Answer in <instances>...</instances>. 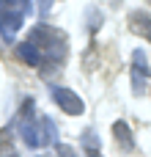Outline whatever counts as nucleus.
<instances>
[{
    "label": "nucleus",
    "instance_id": "1",
    "mask_svg": "<svg viewBox=\"0 0 151 157\" xmlns=\"http://www.w3.org/2000/svg\"><path fill=\"white\" fill-rule=\"evenodd\" d=\"M30 44H36L41 55H47L50 61H61L66 55V36L50 25H36L30 30Z\"/></svg>",
    "mask_w": 151,
    "mask_h": 157
},
{
    "label": "nucleus",
    "instance_id": "2",
    "mask_svg": "<svg viewBox=\"0 0 151 157\" xmlns=\"http://www.w3.org/2000/svg\"><path fill=\"white\" fill-rule=\"evenodd\" d=\"M39 124H41V119H36V113H33V102L28 99V102L22 105L19 135H22V141H25L30 149H41V146H47V141H44V132L39 130Z\"/></svg>",
    "mask_w": 151,
    "mask_h": 157
},
{
    "label": "nucleus",
    "instance_id": "3",
    "mask_svg": "<svg viewBox=\"0 0 151 157\" xmlns=\"http://www.w3.org/2000/svg\"><path fill=\"white\" fill-rule=\"evenodd\" d=\"M22 28V11L14 8L11 0H0V33L6 41H14V33Z\"/></svg>",
    "mask_w": 151,
    "mask_h": 157
},
{
    "label": "nucleus",
    "instance_id": "4",
    "mask_svg": "<svg viewBox=\"0 0 151 157\" xmlns=\"http://www.w3.org/2000/svg\"><path fill=\"white\" fill-rule=\"evenodd\" d=\"M52 99H55V102H58V108H61L63 113H69V116H80V113L85 110V102H83L72 88L55 86V88H52Z\"/></svg>",
    "mask_w": 151,
    "mask_h": 157
},
{
    "label": "nucleus",
    "instance_id": "5",
    "mask_svg": "<svg viewBox=\"0 0 151 157\" xmlns=\"http://www.w3.org/2000/svg\"><path fill=\"white\" fill-rule=\"evenodd\" d=\"M17 55H19L28 66H39V63L44 61L41 50H39L36 44H30V41H19V44H17Z\"/></svg>",
    "mask_w": 151,
    "mask_h": 157
},
{
    "label": "nucleus",
    "instance_id": "6",
    "mask_svg": "<svg viewBox=\"0 0 151 157\" xmlns=\"http://www.w3.org/2000/svg\"><path fill=\"white\" fill-rule=\"evenodd\" d=\"M129 25H132V30H135L138 36H146L151 41V17L146 11H132V14H129Z\"/></svg>",
    "mask_w": 151,
    "mask_h": 157
},
{
    "label": "nucleus",
    "instance_id": "7",
    "mask_svg": "<svg viewBox=\"0 0 151 157\" xmlns=\"http://www.w3.org/2000/svg\"><path fill=\"white\" fill-rule=\"evenodd\" d=\"M113 132H116V141H118L124 149H132V146H135L132 132H129V127H127L124 121H116V124H113Z\"/></svg>",
    "mask_w": 151,
    "mask_h": 157
},
{
    "label": "nucleus",
    "instance_id": "8",
    "mask_svg": "<svg viewBox=\"0 0 151 157\" xmlns=\"http://www.w3.org/2000/svg\"><path fill=\"white\" fill-rule=\"evenodd\" d=\"M83 146H85V155H88V157H99V152H96V135H94V130H85V132H83Z\"/></svg>",
    "mask_w": 151,
    "mask_h": 157
},
{
    "label": "nucleus",
    "instance_id": "9",
    "mask_svg": "<svg viewBox=\"0 0 151 157\" xmlns=\"http://www.w3.org/2000/svg\"><path fill=\"white\" fill-rule=\"evenodd\" d=\"M41 127H44V141H47V144H58V141H55V135H58V130H55V124H52V119H47V116H41Z\"/></svg>",
    "mask_w": 151,
    "mask_h": 157
},
{
    "label": "nucleus",
    "instance_id": "10",
    "mask_svg": "<svg viewBox=\"0 0 151 157\" xmlns=\"http://www.w3.org/2000/svg\"><path fill=\"white\" fill-rule=\"evenodd\" d=\"M135 72L151 77V66H149V61H143V52H135Z\"/></svg>",
    "mask_w": 151,
    "mask_h": 157
},
{
    "label": "nucleus",
    "instance_id": "11",
    "mask_svg": "<svg viewBox=\"0 0 151 157\" xmlns=\"http://www.w3.org/2000/svg\"><path fill=\"white\" fill-rule=\"evenodd\" d=\"M55 152H58V157H80L77 149L69 146V144H55Z\"/></svg>",
    "mask_w": 151,
    "mask_h": 157
},
{
    "label": "nucleus",
    "instance_id": "12",
    "mask_svg": "<svg viewBox=\"0 0 151 157\" xmlns=\"http://www.w3.org/2000/svg\"><path fill=\"white\" fill-rule=\"evenodd\" d=\"M50 8H52V0H41V3H39V11H41V14H47Z\"/></svg>",
    "mask_w": 151,
    "mask_h": 157
},
{
    "label": "nucleus",
    "instance_id": "13",
    "mask_svg": "<svg viewBox=\"0 0 151 157\" xmlns=\"http://www.w3.org/2000/svg\"><path fill=\"white\" fill-rule=\"evenodd\" d=\"M17 3H22V6H25V11L30 8V0H17Z\"/></svg>",
    "mask_w": 151,
    "mask_h": 157
},
{
    "label": "nucleus",
    "instance_id": "14",
    "mask_svg": "<svg viewBox=\"0 0 151 157\" xmlns=\"http://www.w3.org/2000/svg\"><path fill=\"white\" fill-rule=\"evenodd\" d=\"M8 157H17V155H8Z\"/></svg>",
    "mask_w": 151,
    "mask_h": 157
}]
</instances>
